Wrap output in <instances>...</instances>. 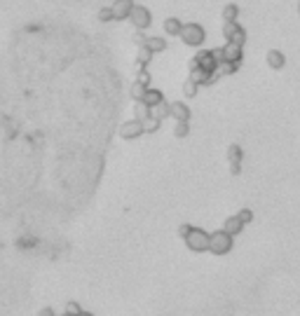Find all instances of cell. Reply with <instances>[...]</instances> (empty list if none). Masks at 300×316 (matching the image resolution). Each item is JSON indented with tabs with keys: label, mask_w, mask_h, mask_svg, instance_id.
<instances>
[{
	"label": "cell",
	"mask_w": 300,
	"mask_h": 316,
	"mask_svg": "<svg viewBox=\"0 0 300 316\" xmlns=\"http://www.w3.org/2000/svg\"><path fill=\"white\" fill-rule=\"evenodd\" d=\"M216 78H218V73H209V71H204V68L190 63V78L188 80H192L195 84H211Z\"/></svg>",
	"instance_id": "cell-7"
},
{
	"label": "cell",
	"mask_w": 300,
	"mask_h": 316,
	"mask_svg": "<svg viewBox=\"0 0 300 316\" xmlns=\"http://www.w3.org/2000/svg\"><path fill=\"white\" fill-rule=\"evenodd\" d=\"M134 3L132 0H115L111 5V12H113V19L115 21H124V19H129V12H132Z\"/></svg>",
	"instance_id": "cell-10"
},
{
	"label": "cell",
	"mask_w": 300,
	"mask_h": 316,
	"mask_svg": "<svg viewBox=\"0 0 300 316\" xmlns=\"http://www.w3.org/2000/svg\"><path fill=\"white\" fill-rule=\"evenodd\" d=\"M82 314V309H80L78 302H68L66 305V316H80Z\"/></svg>",
	"instance_id": "cell-29"
},
{
	"label": "cell",
	"mask_w": 300,
	"mask_h": 316,
	"mask_svg": "<svg viewBox=\"0 0 300 316\" xmlns=\"http://www.w3.org/2000/svg\"><path fill=\"white\" fill-rule=\"evenodd\" d=\"M267 66L274 68V71H279V68L286 66V56H284L279 50H270L267 52Z\"/></svg>",
	"instance_id": "cell-14"
},
{
	"label": "cell",
	"mask_w": 300,
	"mask_h": 316,
	"mask_svg": "<svg viewBox=\"0 0 300 316\" xmlns=\"http://www.w3.org/2000/svg\"><path fill=\"white\" fill-rule=\"evenodd\" d=\"M80 316H92V314H89V311H82V314H80Z\"/></svg>",
	"instance_id": "cell-34"
},
{
	"label": "cell",
	"mask_w": 300,
	"mask_h": 316,
	"mask_svg": "<svg viewBox=\"0 0 300 316\" xmlns=\"http://www.w3.org/2000/svg\"><path fill=\"white\" fill-rule=\"evenodd\" d=\"M141 101H143V103L145 105H148V108H153V105H157V103H160V101H164V96H162V92H160V89H145V94H143V99H141Z\"/></svg>",
	"instance_id": "cell-16"
},
{
	"label": "cell",
	"mask_w": 300,
	"mask_h": 316,
	"mask_svg": "<svg viewBox=\"0 0 300 316\" xmlns=\"http://www.w3.org/2000/svg\"><path fill=\"white\" fill-rule=\"evenodd\" d=\"M298 14H300V0H298Z\"/></svg>",
	"instance_id": "cell-35"
},
{
	"label": "cell",
	"mask_w": 300,
	"mask_h": 316,
	"mask_svg": "<svg viewBox=\"0 0 300 316\" xmlns=\"http://www.w3.org/2000/svg\"><path fill=\"white\" fill-rule=\"evenodd\" d=\"M134 40H136V44H143V35H141V31H139V33H136V38H134Z\"/></svg>",
	"instance_id": "cell-33"
},
{
	"label": "cell",
	"mask_w": 300,
	"mask_h": 316,
	"mask_svg": "<svg viewBox=\"0 0 300 316\" xmlns=\"http://www.w3.org/2000/svg\"><path fill=\"white\" fill-rule=\"evenodd\" d=\"M223 35L228 38V42H237V44H244L246 42V31L239 26L237 21L223 24Z\"/></svg>",
	"instance_id": "cell-6"
},
{
	"label": "cell",
	"mask_w": 300,
	"mask_h": 316,
	"mask_svg": "<svg viewBox=\"0 0 300 316\" xmlns=\"http://www.w3.org/2000/svg\"><path fill=\"white\" fill-rule=\"evenodd\" d=\"M237 66H239V63L221 61V63L216 66V73H218V75H232V73H237Z\"/></svg>",
	"instance_id": "cell-23"
},
{
	"label": "cell",
	"mask_w": 300,
	"mask_h": 316,
	"mask_svg": "<svg viewBox=\"0 0 300 316\" xmlns=\"http://www.w3.org/2000/svg\"><path fill=\"white\" fill-rule=\"evenodd\" d=\"M136 82H141V84H145V87H150V73L145 71V68H141V71H139V78H136Z\"/></svg>",
	"instance_id": "cell-30"
},
{
	"label": "cell",
	"mask_w": 300,
	"mask_h": 316,
	"mask_svg": "<svg viewBox=\"0 0 300 316\" xmlns=\"http://www.w3.org/2000/svg\"><path fill=\"white\" fill-rule=\"evenodd\" d=\"M185 246H188L190 251H195V253H204V251H209V232H204V230L200 228H190V232L185 234Z\"/></svg>",
	"instance_id": "cell-2"
},
{
	"label": "cell",
	"mask_w": 300,
	"mask_h": 316,
	"mask_svg": "<svg viewBox=\"0 0 300 316\" xmlns=\"http://www.w3.org/2000/svg\"><path fill=\"white\" fill-rule=\"evenodd\" d=\"M178 38L183 40L188 47H200V44H204L206 31L200 26V24H183V28H181V35H178Z\"/></svg>",
	"instance_id": "cell-1"
},
{
	"label": "cell",
	"mask_w": 300,
	"mask_h": 316,
	"mask_svg": "<svg viewBox=\"0 0 300 316\" xmlns=\"http://www.w3.org/2000/svg\"><path fill=\"white\" fill-rule=\"evenodd\" d=\"M38 316H54V311H52L50 307H45V309H40V311H38Z\"/></svg>",
	"instance_id": "cell-32"
},
{
	"label": "cell",
	"mask_w": 300,
	"mask_h": 316,
	"mask_svg": "<svg viewBox=\"0 0 300 316\" xmlns=\"http://www.w3.org/2000/svg\"><path fill=\"white\" fill-rule=\"evenodd\" d=\"M141 133H143V124H141L139 120H129V122H124L122 127H120V136H122L124 141L139 139Z\"/></svg>",
	"instance_id": "cell-9"
},
{
	"label": "cell",
	"mask_w": 300,
	"mask_h": 316,
	"mask_svg": "<svg viewBox=\"0 0 300 316\" xmlns=\"http://www.w3.org/2000/svg\"><path fill=\"white\" fill-rule=\"evenodd\" d=\"M209 251H211L213 255L230 253V251H232V237H230L228 232H223V230L209 234Z\"/></svg>",
	"instance_id": "cell-3"
},
{
	"label": "cell",
	"mask_w": 300,
	"mask_h": 316,
	"mask_svg": "<svg viewBox=\"0 0 300 316\" xmlns=\"http://www.w3.org/2000/svg\"><path fill=\"white\" fill-rule=\"evenodd\" d=\"M192 63H195V66H200V68H204V71H209V73H216V66H218L221 61L216 59L213 50H211V52L204 50V52H197V54H195Z\"/></svg>",
	"instance_id": "cell-5"
},
{
	"label": "cell",
	"mask_w": 300,
	"mask_h": 316,
	"mask_svg": "<svg viewBox=\"0 0 300 316\" xmlns=\"http://www.w3.org/2000/svg\"><path fill=\"white\" fill-rule=\"evenodd\" d=\"M145 89H148L145 84L134 82L132 87H129V94H132V99H134V101H141V99H143V94H145Z\"/></svg>",
	"instance_id": "cell-24"
},
{
	"label": "cell",
	"mask_w": 300,
	"mask_h": 316,
	"mask_svg": "<svg viewBox=\"0 0 300 316\" xmlns=\"http://www.w3.org/2000/svg\"><path fill=\"white\" fill-rule=\"evenodd\" d=\"M223 54V61H230V63H239L242 56H244V44H237V42H228L225 47L221 50Z\"/></svg>",
	"instance_id": "cell-8"
},
{
	"label": "cell",
	"mask_w": 300,
	"mask_h": 316,
	"mask_svg": "<svg viewBox=\"0 0 300 316\" xmlns=\"http://www.w3.org/2000/svg\"><path fill=\"white\" fill-rule=\"evenodd\" d=\"M242 228H244V225H242V220H239L237 216L228 218V220L223 222V232H228L230 237H237V234L242 232Z\"/></svg>",
	"instance_id": "cell-15"
},
{
	"label": "cell",
	"mask_w": 300,
	"mask_h": 316,
	"mask_svg": "<svg viewBox=\"0 0 300 316\" xmlns=\"http://www.w3.org/2000/svg\"><path fill=\"white\" fill-rule=\"evenodd\" d=\"M181 28H183V21L176 17L164 19V33L167 35H181Z\"/></svg>",
	"instance_id": "cell-17"
},
{
	"label": "cell",
	"mask_w": 300,
	"mask_h": 316,
	"mask_svg": "<svg viewBox=\"0 0 300 316\" xmlns=\"http://www.w3.org/2000/svg\"><path fill=\"white\" fill-rule=\"evenodd\" d=\"M150 59H153V52H150L145 44H139V59H136V68H139V71H141V68H145Z\"/></svg>",
	"instance_id": "cell-18"
},
{
	"label": "cell",
	"mask_w": 300,
	"mask_h": 316,
	"mask_svg": "<svg viewBox=\"0 0 300 316\" xmlns=\"http://www.w3.org/2000/svg\"><path fill=\"white\" fill-rule=\"evenodd\" d=\"M148 115H150V108H148V105H145L143 101H136V105H134V120L143 122Z\"/></svg>",
	"instance_id": "cell-21"
},
{
	"label": "cell",
	"mask_w": 300,
	"mask_h": 316,
	"mask_svg": "<svg viewBox=\"0 0 300 316\" xmlns=\"http://www.w3.org/2000/svg\"><path fill=\"white\" fill-rule=\"evenodd\" d=\"M190 228H192V225H181V228H178V234H181V237H185V234L190 232Z\"/></svg>",
	"instance_id": "cell-31"
},
{
	"label": "cell",
	"mask_w": 300,
	"mask_h": 316,
	"mask_svg": "<svg viewBox=\"0 0 300 316\" xmlns=\"http://www.w3.org/2000/svg\"><path fill=\"white\" fill-rule=\"evenodd\" d=\"M237 17H239V7L237 5H225L223 7V24L237 21Z\"/></svg>",
	"instance_id": "cell-20"
},
{
	"label": "cell",
	"mask_w": 300,
	"mask_h": 316,
	"mask_svg": "<svg viewBox=\"0 0 300 316\" xmlns=\"http://www.w3.org/2000/svg\"><path fill=\"white\" fill-rule=\"evenodd\" d=\"M129 21L134 24V28H136V31H145V28H150V24H153V14H150L148 7L134 5L132 12H129Z\"/></svg>",
	"instance_id": "cell-4"
},
{
	"label": "cell",
	"mask_w": 300,
	"mask_h": 316,
	"mask_svg": "<svg viewBox=\"0 0 300 316\" xmlns=\"http://www.w3.org/2000/svg\"><path fill=\"white\" fill-rule=\"evenodd\" d=\"M141 124H143V133H155L157 129H160V120H155L153 115H148Z\"/></svg>",
	"instance_id": "cell-22"
},
{
	"label": "cell",
	"mask_w": 300,
	"mask_h": 316,
	"mask_svg": "<svg viewBox=\"0 0 300 316\" xmlns=\"http://www.w3.org/2000/svg\"><path fill=\"white\" fill-rule=\"evenodd\" d=\"M197 89H200V84H195L192 80H185V84H183V94L188 96V99L197 96Z\"/></svg>",
	"instance_id": "cell-25"
},
{
	"label": "cell",
	"mask_w": 300,
	"mask_h": 316,
	"mask_svg": "<svg viewBox=\"0 0 300 316\" xmlns=\"http://www.w3.org/2000/svg\"><path fill=\"white\" fill-rule=\"evenodd\" d=\"M143 44L148 47L150 52H153V54H160V52L167 50V40L160 38V35H148V38L143 40Z\"/></svg>",
	"instance_id": "cell-13"
},
{
	"label": "cell",
	"mask_w": 300,
	"mask_h": 316,
	"mask_svg": "<svg viewBox=\"0 0 300 316\" xmlns=\"http://www.w3.org/2000/svg\"><path fill=\"white\" fill-rule=\"evenodd\" d=\"M242 157H244L242 148H239V145H230L228 160H230V167H232V173H234V176L239 173V167H242Z\"/></svg>",
	"instance_id": "cell-12"
},
{
	"label": "cell",
	"mask_w": 300,
	"mask_h": 316,
	"mask_svg": "<svg viewBox=\"0 0 300 316\" xmlns=\"http://www.w3.org/2000/svg\"><path fill=\"white\" fill-rule=\"evenodd\" d=\"M237 218L242 220V225H249V222L253 220V211H251V209H242L237 213Z\"/></svg>",
	"instance_id": "cell-27"
},
{
	"label": "cell",
	"mask_w": 300,
	"mask_h": 316,
	"mask_svg": "<svg viewBox=\"0 0 300 316\" xmlns=\"http://www.w3.org/2000/svg\"><path fill=\"white\" fill-rule=\"evenodd\" d=\"M169 117H174L176 122H188L190 108L183 103V101H174V103H169Z\"/></svg>",
	"instance_id": "cell-11"
},
{
	"label": "cell",
	"mask_w": 300,
	"mask_h": 316,
	"mask_svg": "<svg viewBox=\"0 0 300 316\" xmlns=\"http://www.w3.org/2000/svg\"><path fill=\"white\" fill-rule=\"evenodd\" d=\"M99 21H103V24L113 21V12H111V7H101V10H99Z\"/></svg>",
	"instance_id": "cell-28"
},
{
	"label": "cell",
	"mask_w": 300,
	"mask_h": 316,
	"mask_svg": "<svg viewBox=\"0 0 300 316\" xmlns=\"http://www.w3.org/2000/svg\"><path fill=\"white\" fill-rule=\"evenodd\" d=\"M150 115L155 117V120H164V117H169V103H164V101H160V103L157 105H153V108H150Z\"/></svg>",
	"instance_id": "cell-19"
},
{
	"label": "cell",
	"mask_w": 300,
	"mask_h": 316,
	"mask_svg": "<svg viewBox=\"0 0 300 316\" xmlns=\"http://www.w3.org/2000/svg\"><path fill=\"white\" fill-rule=\"evenodd\" d=\"M174 133H176L178 139H185L190 133V124L188 122H176V129H174Z\"/></svg>",
	"instance_id": "cell-26"
}]
</instances>
